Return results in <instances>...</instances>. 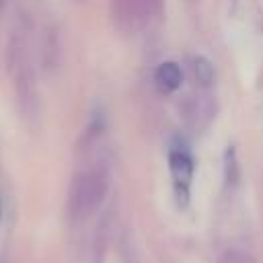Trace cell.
I'll return each mask as SVG.
<instances>
[{"label":"cell","mask_w":263,"mask_h":263,"mask_svg":"<svg viewBox=\"0 0 263 263\" xmlns=\"http://www.w3.org/2000/svg\"><path fill=\"white\" fill-rule=\"evenodd\" d=\"M158 10V0H111V16L119 31H140Z\"/></svg>","instance_id":"3957f363"},{"label":"cell","mask_w":263,"mask_h":263,"mask_svg":"<svg viewBox=\"0 0 263 263\" xmlns=\"http://www.w3.org/2000/svg\"><path fill=\"white\" fill-rule=\"evenodd\" d=\"M109 183H111V177L105 166H92L88 171L78 173L72 179L70 193H68L70 216L76 220L90 216L107 197Z\"/></svg>","instance_id":"7a4b0ae2"},{"label":"cell","mask_w":263,"mask_h":263,"mask_svg":"<svg viewBox=\"0 0 263 263\" xmlns=\"http://www.w3.org/2000/svg\"><path fill=\"white\" fill-rule=\"evenodd\" d=\"M218 263H255V259L242 251H226L218 259Z\"/></svg>","instance_id":"9c48e42d"},{"label":"cell","mask_w":263,"mask_h":263,"mask_svg":"<svg viewBox=\"0 0 263 263\" xmlns=\"http://www.w3.org/2000/svg\"><path fill=\"white\" fill-rule=\"evenodd\" d=\"M6 70L12 78L14 95L18 101V107L23 115L31 117L37 113V84H35V72L31 66L29 55V43L27 37L21 31H14L6 43Z\"/></svg>","instance_id":"6da1fadb"},{"label":"cell","mask_w":263,"mask_h":263,"mask_svg":"<svg viewBox=\"0 0 263 263\" xmlns=\"http://www.w3.org/2000/svg\"><path fill=\"white\" fill-rule=\"evenodd\" d=\"M154 82L158 86V90L162 92H173L181 86L183 82V72L175 62H162L156 72H154Z\"/></svg>","instance_id":"5b68a950"},{"label":"cell","mask_w":263,"mask_h":263,"mask_svg":"<svg viewBox=\"0 0 263 263\" xmlns=\"http://www.w3.org/2000/svg\"><path fill=\"white\" fill-rule=\"evenodd\" d=\"M103 129H105V115L103 113H95V117L90 119V123H88V127L84 132V142L92 144L103 134Z\"/></svg>","instance_id":"ba28073f"},{"label":"cell","mask_w":263,"mask_h":263,"mask_svg":"<svg viewBox=\"0 0 263 263\" xmlns=\"http://www.w3.org/2000/svg\"><path fill=\"white\" fill-rule=\"evenodd\" d=\"M191 68H193V78H195V82L199 86H210L214 82V66H212V62L208 58L197 55L193 60Z\"/></svg>","instance_id":"8992f818"},{"label":"cell","mask_w":263,"mask_h":263,"mask_svg":"<svg viewBox=\"0 0 263 263\" xmlns=\"http://www.w3.org/2000/svg\"><path fill=\"white\" fill-rule=\"evenodd\" d=\"M168 168H171V175L175 179V187L177 191H183L187 195V187L191 183V177H193V158L187 150V146L181 142H175L168 150Z\"/></svg>","instance_id":"277c9868"},{"label":"cell","mask_w":263,"mask_h":263,"mask_svg":"<svg viewBox=\"0 0 263 263\" xmlns=\"http://www.w3.org/2000/svg\"><path fill=\"white\" fill-rule=\"evenodd\" d=\"M43 62L45 68H53L58 62V37L53 35V31H49L43 41Z\"/></svg>","instance_id":"52a82bcc"},{"label":"cell","mask_w":263,"mask_h":263,"mask_svg":"<svg viewBox=\"0 0 263 263\" xmlns=\"http://www.w3.org/2000/svg\"><path fill=\"white\" fill-rule=\"evenodd\" d=\"M2 6H4V0H0V8H2Z\"/></svg>","instance_id":"30bf717a"}]
</instances>
